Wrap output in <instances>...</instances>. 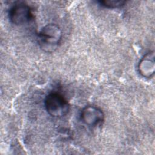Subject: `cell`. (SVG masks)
<instances>
[{"label": "cell", "instance_id": "obj_6", "mask_svg": "<svg viewBox=\"0 0 155 155\" xmlns=\"http://www.w3.org/2000/svg\"><path fill=\"white\" fill-rule=\"evenodd\" d=\"M125 1H120V0H104L100 1L99 3L101 5L109 8H119L122 6H124L125 4Z\"/></svg>", "mask_w": 155, "mask_h": 155}, {"label": "cell", "instance_id": "obj_4", "mask_svg": "<svg viewBox=\"0 0 155 155\" xmlns=\"http://www.w3.org/2000/svg\"><path fill=\"white\" fill-rule=\"evenodd\" d=\"M82 122L89 127H96L104 120V114L98 107L87 105L83 108L81 112Z\"/></svg>", "mask_w": 155, "mask_h": 155}, {"label": "cell", "instance_id": "obj_5", "mask_svg": "<svg viewBox=\"0 0 155 155\" xmlns=\"http://www.w3.org/2000/svg\"><path fill=\"white\" fill-rule=\"evenodd\" d=\"M138 71L144 78H151L155 71L154 53L150 51L145 54L140 60L138 64Z\"/></svg>", "mask_w": 155, "mask_h": 155}, {"label": "cell", "instance_id": "obj_3", "mask_svg": "<svg viewBox=\"0 0 155 155\" xmlns=\"http://www.w3.org/2000/svg\"><path fill=\"white\" fill-rule=\"evenodd\" d=\"M33 18L30 7L24 2L13 5L8 12V19L10 22L16 25H21L29 22Z\"/></svg>", "mask_w": 155, "mask_h": 155}, {"label": "cell", "instance_id": "obj_1", "mask_svg": "<svg viewBox=\"0 0 155 155\" xmlns=\"http://www.w3.org/2000/svg\"><path fill=\"white\" fill-rule=\"evenodd\" d=\"M62 37V30L58 25L48 24L42 27L38 34L39 47L45 52H54L59 47Z\"/></svg>", "mask_w": 155, "mask_h": 155}, {"label": "cell", "instance_id": "obj_2", "mask_svg": "<svg viewBox=\"0 0 155 155\" xmlns=\"http://www.w3.org/2000/svg\"><path fill=\"white\" fill-rule=\"evenodd\" d=\"M44 106L47 112L54 117H62L70 111V105L67 100L61 94L51 93L46 96Z\"/></svg>", "mask_w": 155, "mask_h": 155}]
</instances>
